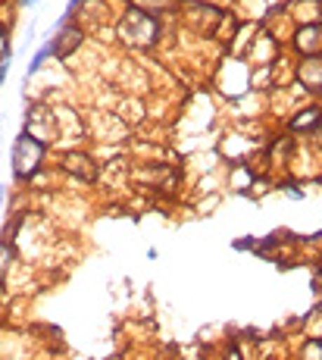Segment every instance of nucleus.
Instances as JSON below:
<instances>
[{
    "instance_id": "obj_1",
    "label": "nucleus",
    "mask_w": 322,
    "mask_h": 360,
    "mask_svg": "<svg viewBox=\"0 0 322 360\" xmlns=\"http://www.w3.org/2000/svg\"><path fill=\"white\" fill-rule=\"evenodd\" d=\"M119 38L132 47H150L156 38H160V22H156L150 13L135 10L132 6V10L119 19Z\"/></svg>"
},
{
    "instance_id": "obj_10",
    "label": "nucleus",
    "mask_w": 322,
    "mask_h": 360,
    "mask_svg": "<svg viewBox=\"0 0 322 360\" xmlns=\"http://www.w3.org/2000/svg\"><path fill=\"white\" fill-rule=\"evenodd\" d=\"M10 57H13V53H4V57H0V85H4L6 72H10Z\"/></svg>"
},
{
    "instance_id": "obj_11",
    "label": "nucleus",
    "mask_w": 322,
    "mask_h": 360,
    "mask_svg": "<svg viewBox=\"0 0 322 360\" xmlns=\"http://www.w3.org/2000/svg\"><path fill=\"white\" fill-rule=\"evenodd\" d=\"M81 4H85V0H69V6H66V19H69L72 13H75V10H79V6H81Z\"/></svg>"
},
{
    "instance_id": "obj_14",
    "label": "nucleus",
    "mask_w": 322,
    "mask_h": 360,
    "mask_svg": "<svg viewBox=\"0 0 322 360\" xmlns=\"http://www.w3.org/2000/svg\"><path fill=\"white\" fill-rule=\"evenodd\" d=\"M29 4H35V0H19V6H29Z\"/></svg>"
},
{
    "instance_id": "obj_12",
    "label": "nucleus",
    "mask_w": 322,
    "mask_h": 360,
    "mask_svg": "<svg viewBox=\"0 0 322 360\" xmlns=\"http://www.w3.org/2000/svg\"><path fill=\"white\" fill-rule=\"evenodd\" d=\"M4 198H6V188L0 185V210H4Z\"/></svg>"
},
{
    "instance_id": "obj_9",
    "label": "nucleus",
    "mask_w": 322,
    "mask_h": 360,
    "mask_svg": "<svg viewBox=\"0 0 322 360\" xmlns=\"http://www.w3.org/2000/svg\"><path fill=\"white\" fill-rule=\"evenodd\" d=\"M310 357V360H322V342H310L304 348V360Z\"/></svg>"
},
{
    "instance_id": "obj_2",
    "label": "nucleus",
    "mask_w": 322,
    "mask_h": 360,
    "mask_svg": "<svg viewBox=\"0 0 322 360\" xmlns=\"http://www.w3.org/2000/svg\"><path fill=\"white\" fill-rule=\"evenodd\" d=\"M41 160H44V144H41L38 138H32L29 131H22V135L13 141V150H10V163H13L16 179H32L38 172Z\"/></svg>"
},
{
    "instance_id": "obj_13",
    "label": "nucleus",
    "mask_w": 322,
    "mask_h": 360,
    "mask_svg": "<svg viewBox=\"0 0 322 360\" xmlns=\"http://www.w3.org/2000/svg\"><path fill=\"white\" fill-rule=\"evenodd\" d=\"M229 360H241V357H238V351H235V348H229Z\"/></svg>"
},
{
    "instance_id": "obj_7",
    "label": "nucleus",
    "mask_w": 322,
    "mask_h": 360,
    "mask_svg": "<svg viewBox=\"0 0 322 360\" xmlns=\"http://www.w3.org/2000/svg\"><path fill=\"white\" fill-rule=\"evenodd\" d=\"M316 122H319V110L310 107V110H304L300 116H294L291 129H310V126H316Z\"/></svg>"
},
{
    "instance_id": "obj_3",
    "label": "nucleus",
    "mask_w": 322,
    "mask_h": 360,
    "mask_svg": "<svg viewBox=\"0 0 322 360\" xmlns=\"http://www.w3.org/2000/svg\"><path fill=\"white\" fill-rule=\"evenodd\" d=\"M63 169L72 172V176L85 179V182H94L98 179V166L88 154H81V150H69V154L63 157Z\"/></svg>"
},
{
    "instance_id": "obj_4",
    "label": "nucleus",
    "mask_w": 322,
    "mask_h": 360,
    "mask_svg": "<svg viewBox=\"0 0 322 360\" xmlns=\"http://www.w3.org/2000/svg\"><path fill=\"white\" fill-rule=\"evenodd\" d=\"M79 44H81V29L63 22V29H60V34H57V44H51V47H53V53H57L60 60H66Z\"/></svg>"
},
{
    "instance_id": "obj_8",
    "label": "nucleus",
    "mask_w": 322,
    "mask_h": 360,
    "mask_svg": "<svg viewBox=\"0 0 322 360\" xmlns=\"http://www.w3.org/2000/svg\"><path fill=\"white\" fill-rule=\"evenodd\" d=\"M51 53H53V47H51V44H44V47H41V51L35 53V57H32V63H29V75H32V72H38V69L44 66V60L51 57Z\"/></svg>"
},
{
    "instance_id": "obj_5",
    "label": "nucleus",
    "mask_w": 322,
    "mask_h": 360,
    "mask_svg": "<svg viewBox=\"0 0 322 360\" xmlns=\"http://www.w3.org/2000/svg\"><path fill=\"white\" fill-rule=\"evenodd\" d=\"M294 44H297L300 53L316 57V53L322 51V25H307V29H300L297 38H294Z\"/></svg>"
},
{
    "instance_id": "obj_6",
    "label": "nucleus",
    "mask_w": 322,
    "mask_h": 360,
    "mask_svg": "<svg viewBox=\"0 0 322 360\" xmlns=\"http://www.w3.org/2000/svg\"><path fill=\"white\" fill-rule=\"evenodd\" d=\"M300 79H304V85L310 88V91H322V60L310 57L304 66H300Z\"/></svg>"
}]
</instances>
